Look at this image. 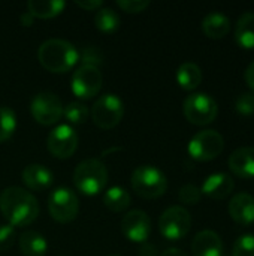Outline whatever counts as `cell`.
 Segmentation results:
<instances>
[{
	"label": "cell",
	"mask_w": 254,
	"mask_h": 256,
	"mask_svg": "<svg viewBox=\"0 0 254 256\" xmlns=\"http://www.w3.org/2000/svg\"><path fill=\"white\" fill-rule=\"evenodd\" d=\"M0 212L9 225L28 226L39 214L37 200L22 188H6L0 195Z\"/></svg>",
	"instance_id": "1"
},
{
	"label": "cell",
	"mask_w": 254,
	"mask_h": 256,
	"mask_svg": "<svg viewBox=\"0 0 254 256\" xmlns=\"http://www.w3.org/2000/svg\"><path fill=\"white\" fill-rule=\"evenodd\" d=\"M37 58L46 70L52 74H64L79 62V52L69 40L51 38L40 44Z\"/></svg>",
	"instance_id": "2"
},
{
	"label": "cell",
	"mask_w": 254,
	"mask_h": 256,
	"mask_svg": "<svg viewBox=\"0 0 254 256\" xmlns=\"http://www.w3.org/2000/svg\"><path fill=\"white\" fill-rule=\"evenodd\" d=\"M73 183L76 189L87 196L100 194L108 183L106 165L96 158L79 162L73 171Z\"/></svg>",
	"instance_id": "3"
},
{
	"label": "cell",
	"mask_w": 254,
	"mask_h": 256,
	"mask_svg": "<svg viewBox=\"0 0 254 256\" xmlns=\"http://www.w3.org/2000/svg\"><path fill=\"white\" fill-rule=\"evenodd\" d=\"M130 183L135 194L145 200L160 198L168 189L166 176L153 165H141L135 168L130 177Z\"/></svg>",
	"instance_id": "4"
},
{
	"label": "cell",
	"mask_w": 254,
	"mask_h": 256,
	"mask_svg": "<svg viewBox=\"0 0 254 256\" xmlns=\"http://www.w3.org/2000/svg\"><path fill=\"white\" fill-rule=\"evenodd\" d=\"M183 111L186 118L196 126H207L213 123L219 114V105L213 96L207 93H192L184 99Z\"/></svg>",
	"instance_id": "5"
},
{
	"label": "cell",
	"mask_w": 254,
	"mask_h": 256,
	"mask_svg": "<svg viewBox=\"0 0 254 256\" xmlns=\"http://www.w3.org/2000/svg\"><path fill=\"white\" fill-rule=\"evenodd\" d=\"M124 116V104L114 93H105L94 100L91 106V118L100 129L115 128Z\"/></svg>",
	"instance_id": "6"
},
{
	"label": "cell",
	"mask_w": 254,
	"mask_h": 256,
	"mask_svg": "<svg viewBox=\"0 0 254 256\" xmlns=\"http://www.w3.org/2000/svg\"><path fill=\"white\" fill-rule=\"evenodd\" d=\"M225 150V138L214 129L198 132L189 142V154L199 162L214 160Z\"/></svg>",
	"instance_id": "7"
},
{
	"label": "cell",
	"mask_w": 254,
	"mask_h": 256,
	"mask_svg": "<svg viewBox=\"0 0 254 256\" xmlns=\"http://www.w3.org/2000/svg\"><path fill=\"white\" fill-rule=\"evenodd\" d=\"M192 228V216L187 208L174 206L166 208L159 219L160 234L169 242H178L184 238Z\"/></svg>",
	"instance_id": "8"
},
{
	"label": "cell",
	"mask_w": 254,
	"mask_h": 256,
	"mask_svg": "<svg viewBox=\"0 0 254 256\" xmlns=\"http://www.w3.org/2000/svg\"><path fill=\"white\" fill-rule=\"evenodd\" d=\"M48 210L54 220L60 224L72 222L79 212V200L69 188H57L48 198Z\"/></svg>",
	"instance_id": "9"
},
{
	"label": "cell",
	"mask_w": 254,
	"mask_h": 256,
	"mask_svg": "<svg viewBox=\"0 0 254 256\" xmlns=\"http://www.w3.org/2000/svg\"><path fill=\"white\" fill-rule=\"evenodd\" d=\"M102 72L94 66H79L70 80V87L73 94L81 100H88L97 96L102 88Z\"/></svg>",
	"instance_id": "10"
},
{
	"label": "cell",
	"mask_w": 254,
	"mask_h": 256,
	"mask_svg": "<svg viewBox=\"0 0 254 256\" xmlns=\"http://www.w3.org/2000/svg\"><path fill=\"white\" fill-rule=\"evenodd\" d=\"M30 111L33 118L43 124L51 126L55 124L63 116V105L60 98L51 92H40L37 93L30 104Z\"/></svg>",
	"instance_id": "11"
},
{
	"label": "cell",
	"mask_w": 254,
	"mask_h": 256,
	"mask_svg": "<svg viewBox=\"0 0 254 256\" xmlns=\"http://www.w3.org/2000/svg\"><path fill=\"white\" fill-rule=\"evenodd\" d=\"M46 147L54 158L69 159L76 152L78 135L70 124H58L49 132Z\"/></svg>",
	"instance_id": "12"
},
{
	"label": "cell",
	"mask_w": 254,
	"mask_h": 256,
	"mask_svg": "<svg viewBox=\"0 0 254 256\" xmlns=\"http://www.w3.org/2000/svg\"><path fill=\"white\" fill-rule=\"evenodd\" d=\"M121 232L126 238L135 243H145L151 232V220L142 210H132L126 213L120 224Z\"/></svg>",
	"instance_id": "13"
},
{
	"label": "cell",
	"mask_w": 254,
	"mask_h": 256,
	"mask_svg": "<svg viewBox=\"0 0 254 256\" xmlns=\"http://www.w3.org/2000/svg\"><path fill=\"white\" fill-rule=\"evenodd\" d=\"M235 189V180L228 172H214L208 176L201 188L202 195L220 201L228 198Z\"/></svg>",
	"instance_id": "14"
},
{
	"label": "cell",
	"mask_w": 254,
	"mask_h": 256,
	"mask_svg": "<svg viewBox=\"0 0 254 256\" xmlns=\"http://www.w3.org/2000/svg\"><path fill=\"white\" fill-rule=\"evenodd\" d=\"M192 254L193 256H223V242L217 232L204 230L195 236Z\"/></svg>",
	"instance_id": "15"
},
{
	"label": "cell",
	"mask_w": 254,
	"mask_h": 256,
	"mask_svg": "<svg viewBox=\"0 0 254 256\" xmlns=\"http://www.w3.org/2000/svg\"><path fill=\"white\" fill-rule=\"evenodd\" d=\"M21 180L22 183L30 189V190H34V192H42V190H46L52 182H54V176L52 172L45 166V165H40V164H31V165H27L22 172H21Z\"/></svg>",
	"instance_id": "16"
},
{
	"label": "cell",
	"mask_w": 254,
	"mask_h": 256,
	"mask_svg": "<svg viewBox=\"0 0 254 256\" xmlns=\"http://www.w3.org/2000/svg\"><path fill=\"white\" fill-rule=\"evenodd\" d=\"M229 214L232 220L240 225H252L254 224V196L241 192L232 196L229 202Z\"/></svg>",
	"instance_id": "17"
},
{
	"label": "cell",
	"mask_w": 254,
	"mask_h": 256,
	"mask_svg": "<svg viewBox=\"0 0 254 256\" xmlns=\"http://www.w3.org/2000/svg\"><path fill=\"white\" fill-rule=\"evenodd\" d=\"M229 168L240 178H254V147H240L229 156Z\"/></svg>",
	"instance_id": "18"
},
{
	"label": "cell",
	"mask_w": 254,
	"mask_h": 256,
	"mask_svg": "<svg viewBox=\"0 0 254 256\" xmlns=\"http://www.w3.org/2000/svg\"><path fill=\"white\" fill-rule=\"evenodd\" d=\"M202 30L211 39H222L231 32V20L225 14L213 10L204 18Z\"/></svg>",
	"instance_id": "19"
},
{
	"label": "cell",
	"mask_w": 254,
	"mask_h": 256,
	"mask_svg": "<svg viewBox=\"0 0 254 256\" xmlns=\"http://www.w3.org/2000/svg\"><path fill=\"white\" fill-rule=\"evenodd\" d=\"M235 40L244 50H254V12H244L238 18Z\"/></svg>",
	"instance_id": "20"
},
{
	"label": "cell",
	"mask_w": 254,
	"mask_h": 256,
	"mask_svg": "<svg viewBox=\"0 0 254 256\" xmlns=\"http://www.w3.org/2000/svg\"><path fill=\"white\" fill-rule=\"evenodd\" d=\"M19 249L24 256H45L48 243L42 234L36 231H25L19 237Z\"/></svg>",
	"instance_id": "21"
},
{
	"label": "cell",
	"mask_w": 254,
	"mask_h": 256,
	"mask_svg": "<svg viewBox=\"0 0 254 256\" xmlns=\"http://www.w3.org/2000/svg\"><path fill=\"white\" fill-rule=\"evenodd\" d=\"M177 81L181 88L187 92H193L202 82V70L196 63L186 62L177 70Z\"/></svg>",
	"instance_id": "22"
},
{
	"label": "cell",
	"mask_w": 254,
	"mask_h": 256,
	"mask_svg": "<svg viewBox=\"0 0 254 256\" xmlns=\"http://www.w3.org/2000/svg\"><path fill=\"white\" fill-rule=\"evenodd\" d=\"M66 3L63 0H30L27 3V10L36 18H54L63 12Z\"/></svg>",
	"instance_id": "23"
},
{
	"label": "cell",
	"mask_w": 254,
	"mask_h": 256,
	"mask_svg": "<svg viewBox=\"0 0 254 256\" xmlns=\"http://www.w3.org/2000/svg\"><path fill=\"white\" fill-rule=\"evenodd\" d=\"M130 200H132L130 194L121 186H112L103 195L105 207L114 213H120V212H124L126 208H129Z\"/></svg>",
	"instance_id": "24"
},
{
	"label": "cell",
	"mask_w": 254,
	"mask_h": 256,
	"mask_svg": "<svg viewBox=\"0 0 254 256\" xmlns=\"http://www.w3.org/2000/svg\"><path fill=\"white\" fill-rule=\"evenodd\" d=\"M94 24L100 32L112 33L120 27L121 20L112 8H100L94 15Z\"/></svg>",
	"instance_id": "25"
},
{
	"label": "cell",
	"mask_w": 254,
	"mask_h": 256,
	"mask_svg": "<svg viewBox=\"0 0 254 256\" xmlns=\"http://www.w3.org/2000/svg\"><path fill=\"white\" fill-rule=\"evenodd\" d=\"M63 117L67 120L69 124H82L88 118V108L81 100L69 102L66 106H63Z\"/></svg>",
	"instance_id": "26"
},
{
	"label": "cell",
	"mask_w": 254,
	"mask_h": 256,
	"mask_svg": "<svg viewBox=\"0 0 254 256\" xmlns=\"http://www.w3.org/2000/svg\"><path fill=\"white\" fill-rule=\"evenodd\" d=\"M16 129V114L9 106H0V142L9 140Z\"/></svg>",
	"instance_id": "27"
},
{
	"label": "cell",
	"mask_w": 254,
	"mask_h": 256,
	"mask_svg": "<svg viewBox=\"0 0 254 256\" xmlns=\"http://www.w3.org/2000/svg\"><path fill=\"white\" fill-rule=\"evenodd\" d=\"M232 256H254V234H243L238 237Z\"/></svg>",
	"instance_id": "28"
},
{
	"label": "cell",
	"mask_w": 254,
	"mask_h": 256,
	"mask_svg": "<svg viewBox=\"0 0 254 256\" xmlns=\"http://www.w3.org/2000/svg\"><path fill=\"white\" fill-rule=\"evenodd\" d=\"M79 60H81V66H94V68H99L103 62V54L102 51L97 48V46H85L79 56Z\"/></svg>",
	"instance_id": "29"
},
{
	"label": "cell",
	"mask_w": 254,
	"mask_h": 256,
	"mask_svg": "<svg viewBox=\"0 0 254 256\" xmlns=\"http://www.w3.org/2000/svg\"><path fill=\"white\" fill-rule=\"evenodd\" d=\"M178 198L186 206H196L202 198V192L195 184H184L178 192Z\"/></svg>",
	"instance_id": "30"
},
{
	"label": "cell",
	"mask_w": 254,
	"mask_h": 256,
	"mask_svg": "<svg viewBox=\"0 0 254 256\" xmlns=\"http://www.w3.org/2000/svg\"><path fill=\"white\" fill-rule=\"evenodd\" d=\"M235 110L241 116H253L254 114V93H241L235 99Z\"/></svg>",
	"instance_id": "31"
},
{
	"label": "cell",
	"mask_w": 254,
	"mask_h": 256,
	"mask_svg": "<svg viewBox=\"0 0 254 256\" xmlns=\"http://www.w3.org/2000/svg\"><path fill=\"white\" fill-rule=\"evenodd\" d=\"M16 240V232L15 228L9 224L0 225V252L7 250L9 248L13 246Z\"/></svg>",
	"instance_id": "32"
},
{
	"label": "cell",
	"mask_w": 254,
	"mask_h": 256,
	"mask_svg": "<svg viewBox=\"0 0 254 256\" xmlns=\"http://www.w3.org/2000/svg\"><path fill=\"white\" fill-rule=\"evenodd\" d=\"M117 6L127 14H139L150 6L148 0H117Z\"/></svg>",
	"instance_id": "33"
},
{
	"label": "cell",
	"mask_w": 254,
	"mask_h": 256,
	"mask_svg": "<svg viewBox=\"0 0 254 256\" xmlns=\"http://www.w3.org/2000/svg\"><path fill=\"white\" fill-rule=\"evenodd\" d=\"M75 3L85 10H99L100 8H103L102 0H76Z\"/></svg>",
	"instance_id": "34"
},
{
	"label": "cell",
	"mask_w": 254,
	"mask_h": 256,
	"mask_svg": "<svg viewBox=\"0 0 254 256\" xmlns=\"http://www.w3.org/2000/svg\"><path fill=\"white\" fill-rule=\"evenodd\" d=\"M244 80L247 82V86L254 92V62H252L247 69H246V74H244Z\"/></svg>",
	"instance_id": "35"
},
{
	"label": "cell",
	"mask_w": 254,
	"mask_h": 256,
	"mask_svg": "<svg viewBox=\"0 0 254 256\" xmlns=\"http://www.w3.org/2000/svg\"><path fill=\"white\" fill-rule=\"evenodd\" d=\"M157 252H159V250L156 249V246H153V244H150V243H145V244L141 248V250H139V256H160Z\"/></svg>",
	"instance_id": "36"
},
{
	"label": "cell",
	"mask_w": 254,
	"mask_h": 256,
	"mask_svg": "<svg viewBox=\"0 0 254 256\" xmlns=\"http://www.w3.org/2000/svg\"><path fill=\"white\" fill-rule=\"evenodd\" d=\"M19 20H21V24H22V26H31L33 21H34V16L27 10V12H24V14L19 16Z\"/></svg>",
	"instance_id": "37"
},
{
	"label": "cell",
	"mask_w": 254,
	"mask_h": 256,
	"mask_svg": "<svg viewBox=\"0 0 254 256\" xmlns=\"http://www.w3.org/2000/svg\"><path fill=\"white\" fill-rule=\"evenodd\" d=\"M160 256H187L181 249H177V248H171V249H166L163 254H160Z\"/></svg>",
	"instance_id": "38"
},
{
	"label": "cell",
	"mask_w": 254,
	"mask_h": 256,
	"mask_svg": "<svg viewBox=\"0 0 254 256\" xmlns=\"http://www.w3.org/2000/svg\"><path fill=\"white\" fill-rule=\"evenodd\" d=\"M108 256H121L120 254H111V255H108Z\"/></svg>",
	"instance_id": "39"
}]
</instances>
